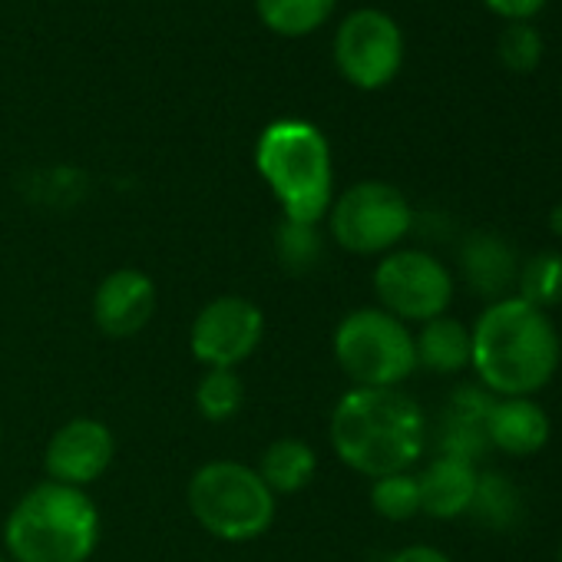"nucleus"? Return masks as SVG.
Wrapping results in <instances>:
<instances>
[{
	"instance_id": "f3484780",
	"label": "nucleus",
	"mask_w": 562,
	"mask_h": 562,
	"mask_svg": "<svg viewBox=\"0 0 562 562\" xmlns=\"http://www.w3.org/2000/svg\"><path fill=\"white\" fill-rule=\"evenodd\" d=\"M414 351H417V368L430 374H460L470 368L473 358L470 328L453 315L424 322L420 331L414 335Z\"/></svg>"
},
{
	"instance_id": "0eeeda50",
	"label": "nucleus",
	"mask_w": 562,
	"mask_h": 562,
	"mask_svg": "<svg viewBox=\"0 0 562 562\" xmlns=\"http://www.w3.org/2000/svg\"><path fill=\"white\" fill-rule=\"evenodd\" d=\"M328 235L338 248L371 258L401 248L414 228V209L407 195L381 179H364L335 195L328 215Z\"/></svg>"
},
{
	"instance_id": "b1692460",
	"label": "nucleus",
	"mask_w": 562,
	"mask_h": 562,
	"mask_svg": "<svg viewBox=\"0 0 562 562\" xmlns=\"http://www.w3.org/2000/svg\"><path fill=\"white\" fill-rule=\"evenodd\" d=\"M486 447H490V443H486L483 417H473V414H463V411L447 407V414H443V430H440V453L476 463V460L483 457Z\"/></svg>"
},
{
	"instance_id": "9d476101",
	"label": "nucleus",
	"mask_w": 562,
	"mask_h": 562,
	"mask_svg": "<svg viewBox=\"0 0 562 562\" xmlns=\"http://www.w3.org/2000/svg\"><path fill=\"white\" fill-rule=\"evenodd\" d=\"M338 74L358 90H384L404 67V34L378 8L348 14L335 34Z\"/></svg>"
},
{
	"instance_id": "c756f323",
	"label": "nucleus",
	"mask_w": 562,
	"mask_h": 562,
	"mask_svg": "<svg viewBox=\"0 0 562 562\" xmlns=\"http://www.w3.org/2000/svg\"><path fill=\"white\" fill-rule=\"evenodd\" d=\"M0 562H11V559H8V555H4V549H0Z\"/></svg>"
},
{
	"instance_id": "f257e3e1",
	"label": "nucleus",
	"mask_w": 562,
	"mask_h": 562,
	"mask_svg": "<svg viewBox=\"0 0 562 562\" xmlns=\"http://www.w3.org/2000/svg\"><path fill=\"white\" fill-rule=\"evenodd\" d=\"M328 440L348 470L378 480L424 457L427 417L401 387H348L331 411Z\"/></svg>"
},
{
	"instance_id": "2eb2a0df",
	"label": "nucleus",
	"mask_w": 562,
	"mask_h": 562,
	"mask_svg": "<svg viewBox=\"0 0 562 562\" xmlns=\"http://www.w3.org/2000/svg\"><path fill=\"white\" fill-rule=\"evenodd\" d=\"M460 268L467 285L490 302L509 299L519 278V261L513 255V248L506 245V238L493 235V232H476L463 241L460 248Z\"/></svg>"
},
{
	"instance_id": "a878e982",
	"label": "nucleus",
	"mask_w": 562,
	"mask_h": 562,
	"mask_svg": "<svg viewBox=\"0 0 562 562\" xmlns=\"http://www.w3.org/2000/svg\"><path fill=\"white\" fill-rule=\"evenodd\" d=\"M483 4L506 24H529L546 8V0H483Z\"/></svg>"
},
{
	"instance_id": "393cba45",
	"label": "nucleus",
	"mask_w": 562,
	"mask_h": 562,
	"mask_svg": "<svg viewBox=\"0 0 562 562\" xmlns=\"http://www.w3.org/2000/svg\"><path fill=\"white\" fill-rule=\"evenodd\" d=\"M496 54L506 70L532 74L542 60V34L532 24H506V31L499 34Z\"/></svg>"
},
{
	"instance_id": "412c9836",
	"label": "nucleus",
	"mask_w": 562,
	"mask_h": 562,
	"mask_svg": "<svg viewBox=\"0 0 562 562\" xmlns=\"http://www.w3.org/2000/svg\"><path fill=\"white\" fill-rule=\"evenodd\" d=\"M274 255H278L281 268L292 271V274L312 271V268L318 265V258L325 255L322 225L281 218V225H278V232H274Z\"/></svg>"
},
{
	"instance_id": "423d86ee",
	"label": "nucleus",
	"mask_w": 562,
	"mask_h": 562,
	"mask_svg": "<svg viewBox=\"0 0 562 562\" xmlns=\"http://www.w3.org/2000/svg\"><path fill=\"white\" fill-rule=\"evenodd\" d=\"M331 351L351 387H401L417 371L411 325L381 308L348 312L331 335Z\"/></svg>"
},
{
	"instance_id": "1a4fd4ad",
	"label": "nucleus",
	"mask_w": 562,
	"mask_h": 562,
	"mask_svg": "<svg viewBox=\"0 0 562 562\" xmlns=\"http://www.w3.org/2000/svg\"><path fill=\"white\" fill-rule=\"evenodd\" d=\"M265 341V312L245 295H215L189 325V351L205 371H238Z\"/></svg>"
},
{
	"instance_id": "7c9ffc66",
	"label": "nucleus",
	"mask_w": 562,
	"mask_h": 562,
	"mask_svg": "<svg viewBox=\"0 0 562 562\" xmlns=\"http://www.w3.org/2000/svg\"><path fill=\"white\" fill-rule=\"evenodd\" d=\"M0 447H4V427H0Z\"/></svg>"
},
{
	"instance_id": "20e7f679",
	"label": "nucleus",
	"mask_w": 562,
	"mask_h": 562,
	"mask_svg": "<svg viewBox=\"0 0 562 562\" xmlns=\"http://www.w3.org/2000/svg\"><path fill=\"white\" fill-rule=\"evenodd\" d=\"M255 169L274 195L281 218L322 225L335 202V159L328 136L308 120H274L255 143Z\"/></svg>"
},
{
	"instance_id": "5701e85b",
	"label": "nucleus",
	"mask_w": 562,
	"mask_h": 562,
	"mask_svg": "<svg viewBox=\"0 0 562 562\" xmlns=\"http://www.w3.org/2000/svg\"><path fill=\"white\" fill-rule=\"evenodd\" d=\"M371 509L387 519V522H407L414 516H420V483L417 473L404 470V473H387L371 480Z\"/></svg>"
},
{
	"instance_id": "a211bd4d",
	"label": "nucleus",
	"mask_w": 562,
	"mask_h": 562,
	"mask_svg": "<svg viewBox=\"0 0 562 562\" xmlns=\"http://www.w3.org/2000/svg\"><path fill=\"white\" fill-rule=\"evenodd\" d=\"M338 8V0H255L258 21L278 37H308Z\"/></svg>"
},
{
	"instance_id": "aec40b11",
	"label": "nucleus",
	"mask_w": 562,
	"mask_h": 562,
	"mask_svg": "<svg viewBox=\"0 0 562 562\" xmlns=\"http://www.w3.org/2000/svg\"><path fill=\"white\" fill-rule=\"evenodd\" d=\"M516 289H519L522 302H529V305H536L542 312L559 305L562 302V251H555V248L536 251L519 268Z\"/></svg>"
},
{
	"instance_id": "39448f33",
	"label": "nucleus",
	"mask_w": 562,
	"mask_h": 562,
	"mask_svg": "<svg viewBox=\"0 0 562 562\" xmlns=\"http://www.w3.org/2000/svg\"><path fill=\"white\" fill-rule=\"evenodd\" d=\"M192 519L222 542H255L278 516V496L255 467L241 460H209L186 483Z\"/></svg>"
},
{
	"instance_id": "f8f14e48",
	"label": "nucleus",
	"mask_w": 562,
	"mask_h": 562,
	"mask_svg": "<svg viewBox=\"0 0 562 562\" xmlns=\"http://www.w3.org/2000/svg\"><path fill=\"white\" fill-rule=\"evenodd\" d=\"M156 308H159L156 281L133 265L103 274L93 292V325L100 328V335L113 341H126L146 331Z\"/></svg>"
},
{
	"instance_id": "7ed1b4c3",
	"label": "nucleus",
	"mask_w": 562,
	"mask_h": 562,
	"mask_svg": "<svg viewBox=\"0 0 562 562\" xmlns=\"http://www.w3.org/2000/svg\"><path fill=\"white\" fill-rule=\"evenodd\" d=\"M103 519L87 490L54 480L34 483L4 516V555L11 562H90Z\"/></svg>"
},
{
	"instance_id": "c85d7f7f",
	"label": "nucleus",
	"mask_w": 562,
	"mask_h": 562,
	"mask_svg": "<svg viewBox=\"0 0 562 562\" xmlns=\"http://www.w3.org/2000/svg\"><path fill=\"white\" fill-rule=\"evenodd\" d=\"M555 559L562 562V539H559V552H555Z\"/></svg>"
},
{
	"instance_id": "6e6552de",
	"label": "nucleus",
	"mask_w": 562,
	"mask_h": 562,
	"mask_svg": "<svg viewBox=\"0 0 562 562\" xmlns=\"http://www.w3.org/2000/svg\"><path fill=\"white\" fill-rule=\"evenodd\" d=\"M371 285L378 308L404 325H424L447 315L453 302V274L427 248H394L378 258Z\"/></svg>"
},
{
	"instance_id": "4be33fe9",
	"label": "nucleus",
	"mask_w": 562,
	"mask_h": 562,
	"mask_svg": "<svg viewBox=\"0 0 562 562\" xmlns=\"http://www.w3.org/2000/svg\"><path fill=\"white\" fill-rule=\"evenodd\" d=\"M467 513L486 529H506L519 516V493L503 473H480L476 493Z\"/></svg>"
},
{
	"instance_id": "cd10ccee",
	"label": "nucleus",
	"mask_w": 562,
	"mask_h": 562,
	"mask_svg": "<svg viewBox=\"0 0 562 562\" xmlns=\"http://www.w3.org/2000/svg\"><path fill=\"white\" fill-rule=\"evenodd\" d=\"M549 232H552L555 238H562V202H555L552 212H549Z\"/></svg>"
},
{
	"instance_id": "6ab92c4d",
	"label": "nucleus",
	"mask_w": 562,
	"mask_h": 562,
	"mask_svg": "<svg viewBox=\"0 0 562 562\" xmlns=\"http://www.w3.org/2000/svg\"><path fill=\"white\" fill-rule=\"evenodd\" d=\"M195 414L205 424H228L245 407V381L238 371H205L195 381Z\"/></svg>"
},
{
	"instance_id": "ddd939ff",
	"label": "nucleus",
	"mask_w": 562,
	"mask_h": 562,
	"mask_svg": "<svg viewBox=\"0 0 562 562\" xmlns=\"http://www.w3.org/2000/svg\"><path fill=\"white\" fill-rule=\"evenodd\" d=\"M486 443L506 457H532L549 443L552 420L532 397H493L483 417Z\"/></svg>"
},
{
	"instance_id": "9b49d317",
	"label": "nucleus",
	"mask_w": 562,
	"mask_h": 562,
	"mask_svg": "<svg viewBox=\"0 0 562 562\" xmlns=\"http://www.w3.org/2000/svg\"><path fill=\"white\" fill-rule=\"evenodd\" d=\"M116 460V437L100 417H70L44 447V473L54 483L90 490Z\"/></svg>"
},
{
	"instance_id": "4468645a",
	"label": "nucleus",
	"mask_w": 562,
	"mask_h": 562,
	"mask_svg": "<svg viewBox=\"0 0 562 562\" xmlns=\"http://www.w3.org/2000/svg\"><path fill=\"white\" fill-rule=\"evenodd\" d=\"M476 480L480 470L470 460L460 457H447L437 453L420 473V513H427L430 519H457L467 516L473 493H476Z\"/></svg>"
},
{
	"instance_id": "bb28decb",
	"label": "nucleus",
	"mask_w": 562,
	"mask_h": 562,
	"mask_svg": "<svg viewBox=\"0 0 562 562\" xmlns=\"http://www.w3.org/2000/svg\"><path fill=\"white\" fill-rule=\"evenodd\" d=\"M387 562H453L443 549L437 546H427V542H414V546H404L397 552L387 555Z\"/></svg>"
},
{
	"instance_id": "f03ea898",
	"label": "nucleus",
	"mask_w": 562,
	"mask_h": 562,
	"mask_svg": "<svg viewBox=\"0 0 562 562\" xmlns=\"http://www.w3.org/2000/svg\"><path fill=\"white\" fill-rule=\"evenodd\" d=\"M470 341V368L493 397H532L559 371L562 341L555 325L519 295L490 302L473 322Z\"/></svg>"
},
{
	"instance_id": "dca6fc26",
	"label": "nucleus",
	"mask_w": 562,
	"mask_h": 562,
	"mask_svg": "<svg viewBox=\"0 0 562 562\" xmlns=\"http://www.w3.org/2000/svg\"><path fill=\"white\" fill-rule=\"evenodd\" d=\"M255 470L274 496H295L315 483L318 453L302 437H278L261 450Z\"/></svg>"
}]
</instances>
